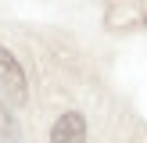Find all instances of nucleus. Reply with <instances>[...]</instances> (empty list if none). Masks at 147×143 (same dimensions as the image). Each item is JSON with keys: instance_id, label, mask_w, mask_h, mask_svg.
<instances>
[{"instance_id": "nucleus-1", "label": "nucleus", "mask_w": 147, "mask_h": 143, "mask_svg": "<svg viewBox=\"0 0 147 143\" xmlns=\"http://www.w3.org/2000/svg\"><path fill=\"white\" fill-rule=\"evenodd\" d=\"M147 25V0H104L108 32H136Z\"/></svg>"}, {"instance_id": "nucleus-2", "label": "nucleus", "mask_w": 147, "mask_h": 143, "mask_svg": "<svg viewBox=\"0 0 147 143\" xmlns=\"http://www.w3.org/2000/svg\"><path fill=\"white\" fill-rule=\"evenodd\" d=\"M0 86H4V93L11 97V104H25V100H29L25 72H22L18 57H14L7 47H0Z\"/></svg>"}, {"instance_id": "nucleus-3", "label": "nucleus", "mask_w": 147, "mask_h": 143, "mask_svg": "<svg viewBox=\"0 0 147 143\" xmlns=\"http://www.w3.org/2000/svg\"><path fill=\"white\" fill-rule=\"evenodd\" d=\"M50 143H86V118L79 111H65L50 129Z\"/></svg>"}, {"instance_id": "nucleus-4", "label": "nucleus", "mask_w": 147, "mask_h": 143, "mask_svg": "<svg viewBox=\"0 0 147 143\" xmlns=\"http://www.w3.org/2000/svg\"><path fill=\"white\" fill-rule=\"evenodd\" d=\"M0 136H4L7 143H18V122H14V114L7 111L4 104H0Z\"/></svg>"}]
</instances>
